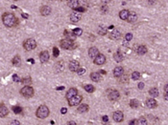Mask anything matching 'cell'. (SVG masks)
I'll use <instances>...</instances> for the list:
<instances>
[{"mask_svg": "<svg viewBox=\"0 0 168 125\" xmlns=\"http://www.w3.org/2000/svg\"><path fill=\"white\" fill-rule=\"evenodd\" d=\"M67 124H68V125H69V124H70V125H76V123H75L74 121H69Z\"/></svg>", "mask_w": 168, "mask_h": 125, "instance_id": "obj_51", "label": "cell"}, {"mask_svg": "<svg viewBox=\"0 0 168 125\" xmlns=\"http://www.w3.org/2000/svg\"><path fill=\"white\" fill-rule=\"evenodd\" d=\"M28 61H30V62H32V63H34V59H29Z\"/></svg>", "mask_w": 168, "mask_h": 125, "instance_id": "obj_55", "label": "cell"}, {"mask_svg": "<svg viewBox=\"0 0 168 125\" xmlns=\"http://www.w3.org/2000/svg\"><path fill=\"white\" fill-rule=\"evenodd\" d=\"M50 58V55H49V53L47 51H42L41 53H39V59H40V62L41 63H45L47 62Z\"/></svg>", "mask_w": 168, "mask_h": 125, "instance_id": "obj_12", "label": "cell"}, {"mask_svg": "<svg viewBox=\"0 0 168 125\" xmlns=\"http://www.w3.org/2000/svg\"><path fill=\"white\" fill-rule=\"evenodd\" d=\"M82 18V14L81 13H78V12H73L70 14L69 15V19L71 21L72 23H77L79 22Z\"/></svg>", "mask_w": 168, "mask_h": 125, "instance_id": "obj_8", "label": "cell"}, {"mask_svg": "<svg viewBox=\"0 0 168 125\" xmlns=\"http://www.w3.org/2000/svg\"><path fill=\"white\" fill-rule=\"evenodd\" d=\"M164 99H165V100H168V96H167V93H165V95H164Z\"/></svg>", "mask_w": 168, "mask_h": 125, "instance_id": "obj_53", "label": "cell"}, {"mask_svg": "<svg viewBox=\"0 0 168 125\" xmlns=\"http://www.w3.org/2000/svg\"><path fill=\"white\" fill-rule=\"evenodd\" d=\"M7 115H9V110L5 106V104L1 103L0 104V117H5V116H7Z\"/></svg>", "mask_w": 168, "mask_h": 125, "instance_id": "obj_17", "label": "cell"}, {"mask_svg": "<svg viewBox=\"0 0 168 125\" xmlns=\"http://www.w3.org/2000/svg\"><path fill=\"white\" fill-rule=\"evenodd\" d=\"M99 54V51H98V49L96 48V47H91L89 48L88 50V56L92 59H94V58L97 56Z\"/></svg>", "mask_w": 168, "mask_h": 125, "instance_id": "obj_15", "label": "cell"}, {"mask_svg": "<svg viewBox=\"0 0 168 125\" xmlns=\"http://www.w3.org/2000/svg\"><path fill=\"white\" fill-rule=\"evenodd\" d=\"M23 47L26 51H32L37 48V42L34 38H28L23 42Z\"/></svg>", "mask_w": 168, "mask_h": 125, "instance_id": "obj_5", "label": "cell"}, {"mask_svg": "<svg viewBox=\"0 0 168 125\" xmlns=\"http://www.w3.org/2000/svg\"><path fill=\"white\" fill-rule=\"evenodd\" d=\"M73 34H75L76 36H80V35H82V34H83V30L81 29V28H76V29H74L73 31Z\"/></svg>", "mask_w": 168, "mask_h": 125, "instance_id": "obj_36", "label": "cell"}, {"mask_svg": "<svg viewBox=\"0 0 168 125\" xmlns=\"http://www.w3.org/2000/svg\"><path fill=\"white\" fill-rule=\"evenodd\" d=\"M90 79L94 82H98L101 80V75L99 73H91Z\"/></svg>", "mask_w": 168, "mask_h": 125, "instance_id": "obj_22", "label": "cell"}, {"mask_svg": "<svg viewBox=\"0 0 168 125\" xmlns=\"http://www.w3.org/2000/svg\"><path fill=\"white\" fill-rule=\"evenodd\" d=\"M59 53H60L59 49H58L57 47H54V48H53V55H54L55 57H58V56H59Z\"/></svg>", "mask_w": 168, "mask_h": 125, "instance_id": "obj_39", "label": "cell"}, {"mask_svg": "<svg viewBox=\"0 0 168 125\" xmlns=\"http://www.w3.org/2000/svg\"><path fill=\"white\" fill-rule=\"evenodd\" d=\"M137 87H138V89H140V90H141V89H143L144 88V83L143 82H139Z\"/></svg>", "mask_w": 168, "mask_h": 125, "instance_id": "obj_45", "label": "cell"}, {"mask_svg": "<svg viewBox=\"0 0 168 125\" xmlns=\"http://www.w3.org/2000/svg\"><path fill=\"white\" fill-rule=\"evenodd\" d=\"M13 80L15 82H20V78L18 77L17 75H14V76H13Z\"/></svg>", "mask_w": 168, "mask_h": 125, "instance_id": "obj_42", "label": "cell"}, {"mask_svg": "<svg viewBox=\"0 0 168 125\" xmlns=\"http://www.w3.org/2000/svg\"><path fill=\"white\" fill-rule=\"evenodd\" d=\"M22 17H24V18H28L29 17V15H28V14H25V13H23V14H22Z\"/></svg>", "mask_w": 168, "mask_h": 125, "instance_id": "obj_50", "label": "cell"}, {"mask_svg": "<svg viewBox=\"0 0 168 125\" xmlns=\"http://www.w3.org/2000/svg\"><path fill=\"white\" fill-rule=\"evenodd\" d=\"M131 77H132V79H133V80H138L139 78L141 77V75H140V73L135 71V72H134L133 74H132Z\"/></svg>", "mask_w": 168, "mask_h": 125, "instance_id": "obj_33", "label": "cell"}, {"mask_svg": "<svg viewBox=\"0 0 168 125\" xmlns=\"http://www.w3.org/2000/svg\"><path fill=\"white\" fill-rule=\"evenodd\" d=\"M87 110H88V105L87 104H81L77 108V112L80 113V114H84V113L87 112Z\"/></svg>", "mask_w": 168, "mask_h": 125, "instance_id": "obj_23", "label": "cell"}, {"mask_svg": "<svg viewBox=\"0 0 168 125\" xmlns=\"http://www.w3.org/2000/svg\"><path fill=\"white\" fill-rule=\"evenodd\" d=\"M76 44L73 42L72 39L64 38L61 41V47L62 49H65V50H71V49L76 48Z\"/></svg>", "mask_w": 168, "mask_h": 125, "instance_id": "obj_4", "label": "cell"}, {"mask_svg": "<svg viewBox=\"0 0 168 125\" xmlns=\"http://www.w3.org/2000/svg\"><path fill=\"white\" fill-rule=\"evenodd\" d=\"M49 114H50V111H49V108L46 105H40L37 109V112H36L37 116L38 118H41V119L46 118L49 115Z\"/></svg>", "mask_w": 168, "mask_h": 125, "instance_id": "obj_2", "label": "cell"}, {"mask_svg": "<svg viewBox=\"0 0 168 125\" xmlns=\"http://www.w3.org/2000/svg\"><path fill=\"white\" fill-rule=\"evenodd\" d=\"M120 36H121V33H120V31L116 29L112 30L111 33L110 34V38L112 40H117L118 38H120Z\"/></svg>", "mask_w": 168, "mask_h": 125, "instance_id": "obj_16", "label": "cell"}, {"mask_svg": "<svg viewBox=\"0 0 168 125\" xmlns=\"http://www.w3.org/2000/svg\"><path fill=\"white\" fill-rule=\"evenodd\" d=\"M12 63H13V65H14V66H19V65H20V63H21L20 56H19V55H15V56L13 58Z\"/></svg>", "mask_w": 168, "mask_h": 125, "instance_id": "obj_31", "label": "cell"}, {"mask_svg": "<svg viewBox=\"0 0 168 125\" xmlns=\"http://www.w3.org/2000/svg\"><path fill=\"white\" fill-rule=\"evenodd\" d=\"M129 11L128 10H122L120 11L119 13V17L120 19L122 20H127V17H128V15H129Z\"/></svg>", "mask_w": 168, "mask_h": 125, "instance_id": "obj_26", "label": "cell"}, {"mask_svg": "<svg viewBox=\"0 0 168 125\" xmlns=\"http://www.w3.org/2000/svg\"><path fill=\"white\" fill-rule=\"evenodd\" d=\"M68 67H69V70H70L71 72H77V70L81 67V66H80V62H79V61H77V60H71V61L69 62Z\"/></svg>", "mask_w": 168, "mask_h": 125, "instance_id": "obj_11", "label": "cell"}, {"mask_svg": "<svg viewBox=\"0 0 168 125\" xmlns=\"http://www.w3.org/2000/svg\"><path fill=\"white\" fill-rule=\"evenodd\" d=\"M84 89H85V90H86L87 93H89V94L93 93V92H94V90H95L94 86H93V85H91V84H86V85L84 86Z\"/></svg>", "mask_w": 168, "mask_h": 125, "instance_id": "obj_32", "label": "cell"}, {"mask_svg": "<svg viewBox=\"0 0 168 125\" xmlns=\"http://www.w3.org/2000/svg\"><path fill=\"white\" fill-rule=\"evenodd\" d=\"M107 31H108V29L103 25H101V26L98 27V34L100 35H106L107 34Z\"/></svg>", "mask_w": 168, "mask_h": 125, "instance_id": "obj_29", "label": "cell"}, {"mask_svg": "<svg viewBox=\"0 0 168 125\" xmlns=\"http://www.w3.org/2000/svg\"><path fill=\"white\" fill-rule=\"evenodd\" d=\"M111 0H101V2L103 3V5H107L108 3H110Z\"/></svg>", "mask_w": 168, "mask_h": 125, "instance_id": "obj_46", "label": "cell"}, {"mask_svg": "<svg viewBox=\"0 0 168 125\" xmlns=\"http://www.w3.org/2000/svg\"><path fill=\"white\" fill-rule=\"evenodd\" d=\"M93 60H94L93 63H94L95 65H99V66H100V65H103V64L106 62V56L103 53H99V54H98Z\"/></svg>", "mask_w": 168, "mask_h": 125, "instance_id": "obj_9", "label": "cell"}, {"mask_svg": "<svg viewBox=\"0 0 168 125\" xmlns=\"http://www.w3.org/2000/svg\"><path fill=\"white\" fill-rule=\"evenodd\" d=\"M14 1H20V0H14Z\"/></svg>", "mask_w": 168, "mask_h": 125, "instance_id": "obj_57", "label": "cell"}, {"mask_svg": "<svg viewBox=\"0 0 168 125\" xmlns=\"http://www.w3.org/2000/svg\"><path fill=\"white\" fill-rule=\"evenodd\" d=\"M102 120H103V122L107 123V122H109V117H108L107 115H104V116L102 117Z\"/></svg>", "mask_w": 168, "mask_h": 125, "instance_id": "obj_44", "label": "cell"}, {"mask_svg": "<svg viewBox=\"0 0 168 125\" xmlns=\"http://www.w3.org/2000/svg\"><path fill=\"white\" fill-rule=\"evenodd\" d=\"M75 11H76V12H81V13H83V12H86V8H83V7H78V8L75 9Z\"/></svg>", "mask_w": 168, "mask_h": 125, "instance_id": "obj_43", "label": "cell"}, {"mask_svg": "<svg viewBox=\"0 0 168 125\" xmlns=\"http://www.w3.org/2000/svg\"><path fill=\"white\" fill-rule=\"evenodd\" d=\"M66 112H67V109H66V108H62V110H61V113H62V115L66 114Z\"/></svg>", "mask_w": 168, "mask_h": 125, "instance_id": "obj_48", "label": "cell"}, {"mask_svg": "<svg viewBox=\"0 0 168 125\" xmlns=\"http://www.w3.org/2000/svg\"><path fill=\"white\" fill-rule=\"evenodd\" d=\"M112 118H113V120H114L115 122H121V121H123V119H124V115H123L122 112L116 111V112H114L112 114Z\"/></svg>", "mask_w": 168, "mask_h": 125, "instance_id": "obj_10", "label": "cell"}, {"mask_svg": "<svg viewBox=\"0 0 168 125\" xmlns=\"http://www.w3.org/2000/svg\"><path fill=\"white\" fill-rule=\"evenodd\" d=\"M149 95L151 96H153V97H157V96H158L159 93H158V90L157 88H151L149 90Z\"/></svg>", "mask_w": 168, "mask_h": 125, "instance_id": "obj_28", "label": "cell"}, {"mask_svg": "<svg viewBox=\"0 0 168 125\" xmlns=\"http://www.w3.org/2000/svg\"><path fill=\"white\" fill-rule=\"evenodd\" d=\"M77 94H78V90H77L76 88H71V89H69L67 91L65 97H66V99H69V98H71L72 96H76Z\"/></svg>", "mask_w": 168, "mask_h": 125, "instance_id": "obj_20", "label": "cell"}, {"mask_svg": "<svg viewBox=\"0 0 168 125\" xmlns=\"http://www.w3.org/2000/svg\"><path fill=\"white\" fill-rule=\"evenodd\" d=\"M16 8H17L16 6H12V9H16Z\"/></svg>", "mask_w": 168, "mask_h": 125, "instance_id": "obj_56", "label": "cell"}, {"mask_svg": "<svg viewBox=\"0 0 168 125\" xmlns=\"http://www.w3.org/2000/svg\"><path fill=\"white\" fill-rule=\"evenodd\" d=\"M136 20H137V14L135 12H130L129 15L127 17V21L130 23H133V22H135Z\"/></svg>", "mask_w": 168, "mask_h": 125, "instance_id": "obj_18", "label": "cell"}, {"mask_svg": "<svg viewBox=\"0 0 168 125\" xmlns=\"http://www.w3.org/2000/svg\"><path fill=\"white\" fill-rule=\"evenodd\" d=\"M77 74L79 75V76H83L85 73H86V68H84V67H80L78 70H77Z\"/></svg>", "mask_w": 168, "mask_h": 125, "instance_id": "obj_38", "label": "cell"}, {"mask_svg": "<svg viewBox=\"0 0 168 125\" xmlns=\"http://www.w3.org/2000/svg\"><path fill=\"white\" fill-rule=\"evenodd\" d=\"M107 95H108V97L109 99L111 101H116L119 99L120 97V94L117 90H112V89H110L109 91H107Z\"/></svg>", "mask_w": 168, "mask_h": 125, "instance_id": "obj_6", "label": "cell"}, {"mask_svg": "<svg viewBox=\"0 0 168 125\" xmlns=\"http://www.w3.org/2000/svg\"><path fill=\"white\" fill-rule=\"evenodd\" d=\"M11 124H17V125H19V124H20V122H19L18 120H14V121H12V122H11Z\"/></svg>", "mask_w": 168, "mask_h": 125, "instance_id": "obj_49", "label": "cell"}, {"mask_svg": "<svg viewBox=\"0 0 168 125\" xmlns=\"http://www.w3.org/2000/svg\"><path fill=\"white\" fill-rule=\"evenodd\" d=\"M22 84H25V85H30V84H32V78L31 77H25L23 79H21L20 80Z\"/></svg>", "mask_w": 168, "mask_h": 125, "instance_id": "obj_34", "label": "cell"}, {"mask_svg": "<svg viewBox=\"0 0 168 125\" xmlns=\"http://www.w3.org/2000/svg\"><path fill=\"white\" fill-rule=\"evenodd\" d=\"M113 59H114L116 62H122L123 61V59H124V56L121 54L120 53H115L113 54Z\"/></svg>", "mask_w": 168, "mask_h": 125, "instance_id": "obj_27", "label": "cell"}, {"mask_svg": "<svg viewBox=\"0 0 168 125\" xmlns=\"http://www.w3.org/2000/svg\"><path fill=\"white\" fill-rule=\"evenodd\" d=\"M147 120L145 119L144 117H140L138 120H137V124H139V125H147Z\"/></svg>", "mask_w": 168, "mask_h": 125, "instance_id": "obj_37", "label": "cell"}, {"mask_svg": "<svg viewBox=\"0 0 168 125\" xmlns=\"http://www.w3.org/2000/svg\"><path fill=\"white\" fill-rule=\"evenodd\" d=\"M129 124L131 125H133V124H137V120L136 119H133V120H131V121H130L129 122Z\"/></svg>", "mask_w": 168, "mask_h": 125, "instance_id": "obj_47", "label": "cell"}, {"mask_svg": "<svg viewBox=\"0 0 168 125\" xmlns=\"http://www.w3.org/2000/svg\"><path fill=\"white\" fill-rule=\"evenodd\" d=\"M133 39V34H131V33H128V34H126V35H125V40L126 41H131Z\"/></svg>", "mask_w": 168, "mask_h": 125, "instance_id": "obj_40", "label": "cell"}, {"mask_svg": "<svg viewBox=\"0 0 168 125\" xmlns=\"http://www.w3.org/2000/svg\"><path fill=\"white\" fill-rule=\"evenodd\" d=\"M64 36H65V38H68V39H72V40H74L75 37H76V35L73 34V32L72 31H68V30H65L64 31Z\"/></svg>", "mask_w": 168, "mask_h": 125, "instance_id": "obj_24", "label": "cell"}, {"mask_svg": "<svg viewBox=\"0 0 168 125\" xmlns=\"http://www.w3.org/2000/svg\"><path fill=\"white\" fill-rule=\"evenodd\" d=\"M39 13L42 16H47L51 14V8L49 6H42L39 10Z\"/></svg>", "mask_w": 168, "mask_h": 125, "instance_id": "obj_14", "label": "cell"}, {"mask_svg": "<svg viewBox=\"0 0 168 125\" xmlns=\"http://www.w3.org/2000/svg\"><path fill=\"white\" fill-rule=\"evenodd\" d=\"M2 21L3 24L8 27V28H12L14 27V25H16L17 23V18L15 17V15L12 13H5L2 15Z\"/></svg>", "mask_w": 168, "mask_h": 125, "instance_id": "obj_1", "label": "cell"}, {"mask_svg": "<svg viewBox=\"0 0 168 125\" xmlns=\"http://www.w3.org/2000/svg\"><path fill=\"white\" fill-rule=\"evenodd\" d=\"M130 106H131L132 108H134V109H135V108H138L139 107V101L137 100V99H135V98H134V99H131V101H130Z\"/></svg>", "mask_w": 168, "mask_h": 125, "instance_id": "obj_30", "label": "cell"}, {"mask_svg": "<svg viewBox=\"0 0 168 125\" xmlns=\"http://www.w3.org/2000/svg\"><path fill=\"white\" fill-rule=\"evenodd\" d=\"M113 76L115 77H120L123 74H124V69L123 67H121V66H118V67H115L113 69Z\"/></svg>", "mask_w": 168, "mask_h": 125, "instance_id": "obj_19", "label": "cell"}, {"mask_svg": "<svg viewBox=\"0 0 168 125\" xmlns=\"http://www.w3.org/2000/svg\"><path fill=\"white\" fill-rule=\"evenodd\" d=\"M136 53H138L139 55H143L145 53H147V48H146V46H144V45H140L137 50H136Z\"/></svg>", "mask_w": 168, "mask_h": 125, "instance_id": "obj_25", "label": "cell"}, {"mask_svg": "<svg viewBox=\"0 0 168 125\" xmlns=\"http://www.w3.org/2000/svg\"><path fill=\"white\" fill-rule=\"evenodd\" d=\"M13 111H14V114L17 115V114H21L23 110H22V108H21L20 106H14V107H13Z\"/></svg>", "mask_w": 168, "mask_h": 125, "instance_id": "obj_35", "label": "cell"}, {"mask_svg": "<svg viewBox=\"0 0 168 125\" xmlns=\"http://www.w3.org/2000/svg\"><path fill=\"white\" fill-rule=\"evenodd\" d=\"M67 5L69 6L71 9L75 10L76 8L79 7V0H68L67 2Z\"/></svg>", "mask_w": 168, "mask_h": 125, "instance_id": "obj_21", "label": "cell"}, {"mask_svg": "<svg viewBox=\"0 0 168 125\" xmlns=\"http://www.w3.org/2000/svg\"><path fill=\"white\" fill-rule=\"evenodd\" d=\"M64 89V87L63 86H62V87H58L57 88V90H63Z\"/></svg>", "mask_w": 168, "mask_h": 125, "instance_id": "obj_54", "label": "cell"}, {"mask_svg": "<svg viewBox=\"0 0 168 125\" xmlns=\"http://www.w3.org/2000/svg\"><path fill=\"white\" fill-rule=\"evenodd\" d=\"M20 94L21 96H23L26 98H30L34 96L35 91H34L33 87H31L30 85H25V86L20 90Z\"/></svg>", "mask_w": 168, "mask_h": 125, "instance_id": "obj_3", "label": "cell"}, {"mask_svg": "<svg viewBox=\"0 0 168 125\" xmlns=\"http://www.w3.org/2000/svg\"><path fill=\"white\" fill-rule=\"evenodd\" d=\"M145 105L147 106L148 108H150V109H154V108H156L158 106V102L154 98H148L147 100L145 101Z\"/></svg>", "mask_w": 168, "mask_h": 125, "instance_id": "obj_13", "label": "cell"}, {"mask_svg": "<svg viewBox=\"0 0 168 125\" xmlns=\"http://www.w3.org/2000/svg\"><path fill=\"white\" fill-rule=\"evenodd\" d=\"M82 99H83L82 96H80V95L77 94L76 96H72L71 98H69V99H67V100H68V104H69V106H78L80 103H81Z\"/></svg>", "mask_w": 168, "mask_h": 125, "instance_id": "obj_7", "label": "cell"}, {"mask_svg": "<svg viewBox=\"0 0 168 125\" xmlns=\"http://www.w3.org/2000/svg\"><path fill=\"white\" fill-rule=\"evenodd\" d=\"M101 12L103 13V14H107L108 12H109V8H108V6L107 5H103L101 7Z\"/></svg>", "mask_w": 168, "mask_h": 125, "instance_id": "obj_41", "label": "cell"}, {"mask_svg": "<svg viewBox=\"0 0 168 125\" xmlns=\"http://www.w3.org/2000/svg\"><path fill=\"white\" fill-rule=\"evenodd\" d=\"M164 92H165V93H167L168 92V86L167 85H165V87H164Z\"/></svg>", "mask_w": 168, "mask_h": 125, "instance_id": "obj_52", "label": "cell"}]
</instances>
